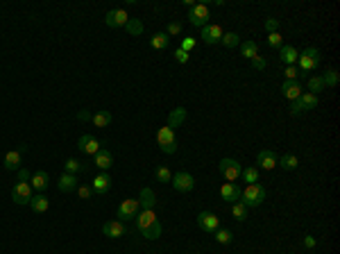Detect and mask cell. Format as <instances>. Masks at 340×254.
<instances>
[{"instance_id":"1","label":"cell","mask_w":340,"mask_h":254,"mask_svg":"<svg viewBox=\"0 0 340 254\" xmlns=\"http://www.w3.org/2000/svg\"><path fill=\"white\" fill-rule=\"evenodd\" d=\"M265 189L261 186V184H247L243 189V193H241V202H243L247 209H252V206H261L265 200Z\"/></svg>"},{"instance_id":"2","label":"cell","mask_w":340,"mask_h":254,"mask_svg":"<svg viewBox=\"0 0 340 254\" xmlns=\"http://www.w3.org/2000/svg\"><path fill=\"white\" fill-rule=\"evenodd\" d=\"M320 62H322L320 50L318 48H306L304 52H299V57H297L299 73H302V75H306L308 71H315V68L320 66Z\"/></svg>"},{"instance_id":"3","label":"cell","mask_w":340,"mask_h":254,"mask_svg":"<svg viewBox=\"0 0 340 254\" xmlns=\"http://www.w3.org/2000/svg\"><path fill=\"white\" fill-rule=\"evenodd\" d=\"M209 18H211V12H209V7L204 2H195L193 7L188 9V21H191L193 28L202 30L204 25H209Z\"/></svg>"},{"instance_id":"4","label":"cell","mask_w":340,"mask_h":254,"mask_svg":"<svg viewBox=\"0 0 340 254\" xmlns=\"http://www.w3.org/2000/svg\"><path fill=\"white\" fill-rule=\"evenodd\" d=\"M218 170H220V175L227 179V182H236L238 177H241V173H243V166H241V161H236V159H220V163H218Z\"/></svg>"},{"instance_id":"5","label":"cell","mask_w":340,"mask_h":254,"mask_svg":"<svg viewBox=\"0 0 340 254\" xmlns=\"http://www.w3.org/2000/svg\"><path fill=\"white\" fill-rule=\"evenodd\" d=\"M157 143H159L161 152H166V155H173L175 150H177V139H175V129L170 127H161L159 132H157Z\"/></svg>"},{"instance_id":"6","label":"cell","mask_w":340,"mask_h":254,"mask_svg":"<svg viewBox=\"0 0 340 254\" xmlns=\"http://www.w3.org/2000/svg\"><path fill=\"white\" fill-rule=\"evenodd\" d=\"M139 211H141L139 198H127V200H123L120 206H118V220H120V222H125V220H134Z\"/></svg>"},{"instance_id":"7","label":"cell","mask_w":340,"mask_h":254,"mask_svg":"<svg viewBox=\"0 0 340 254\" xmlns=\"http://www.w3.org/2000/svg\"><path fill=\"white\" fill-rule=\"evenodd\" d=\"M32 195H34V190H32L30 182H18L12 189V200H14L16 205H30Z\"/></svg>"},{"instance_id":"8","label":"cell","mask_w":340,"mask_h":254,"mask_svg":"<svg viewBox=\"0 0 340 254\" xmlns=\"http://www.w3.org/2000/svg\"><path fill=\"white\" fill-rule=\"evenodd\" d=\"M104 143H100L96 139V136H91V134H84L80 136V141H77V148H80V152H84V155H89V157H96L100 150H102Z\"/></svg>"},{"instance_id":"9","label":"cell","mask_w":340,"mask_h":254,"mask_svg":"<svg viewBox=\"0 0 340 254\" xmlns=\"http://www.w3.org/2000/svg\"><path fill=\"white\" fill-rule=\"evenodd\" d=\"M197 227H200L202 232L213 234L215 229L220 227V218L211 211H200V216H197Z\"/></svg>"},{"instance_id":"10","label":"cell","mask_w":340,"mask_h":254,"mask_svg":"<svg viewBox=\"0 0 340 254\" xmlns=\"http://www.w3.org/2000/svg\"><path fill=\"white\" fill-rule=\"evenodd\" d=\"M170 184H173L175 190H179V193H188V190H193L195 179H193L191 173H177V175H173Z\"/></svg>"},{"instance_id":"11","label":"cell","mask_w":340,"mask_h":254,"mask_svg":"<svg viewBox=\"0 0 340 254\" xmlns=\"http://www.w3.org/2000/svg\"><path fill=\"white\" fill-rule=\"evenodd\" d=\"M241 193H243V189L241 186H236L234 182H225L220 186V195L225 202H229V205H234V202H238L241 200Z\"/></svg>"},{"instance_id":"12","label":"cell","mask_w":340,"mask_h":254,"mask_svg":"<svg viewBox=\"0 0 340 254\" xmlns=\"http://www.w3.org/2000/svg\"><path fill=\"white\" fill-rule=\"evenodd\" d=\"M222 34H225V32H222V28L220 25H211V23H209V25H204V28L200 30V36H202V41L204 43H209V46H213V43H218L222 39Z\"/></svg>"},{"instance_id":"13","label":"cell","mask_w":340,"mask_h":254,"mask_svg":"<svg viewBox=\"0 0 340 254\" xmlns=\"http://www.w3.org/2000/svg\"><path fill=\"white\" fill-rule=\"evenodd\" d=\"M127 21H130V16H127L125 9H109L107 18H104V23L109 28H123V25H127Z\"/></svg>"},{"instance_id":"14","label":"cell","mask_w":340,"mask_h":254,"mask_svg":"<svg viewBox=\"0 0 340 254\" xmlns=\"http://www.w3.org/2000/svg\"><path fill=\"white\" fill-rule=\"evenodd\" d=\"M91 189H93V193L96 195H107L111 189V177L109 173H100V175H96V179H93V184H91Z\"/></svg>"},{"instance_id":"15","label":"cell","mask_w":340,"mask_h":254,"mask_svg":"<svg viewBox=\"0 0 340 254\" xmlns=\"http://www.w3.org/2000/svg\"><path fill=\"white\" fill-rule=\"evenodd\" d=\"M102 232H104V236H109V238H120V236H125L127 227H125V222H120V220H109V222L102 225Z\"/></svg>"},{"instance_id":"16","label":"cell","mask_w":340,"mask_h":254,"mask_svg":"<svg viewBox=\"0 0 340 254\" xmlns=\"http://www.w3.org/2000/svg\"><path fill=\"white\" fill-rule=\"evenodd\" d=\"M277 161H279V157L272 152V150H259V155H257V163L261 166L263 170H272V168H277Z\"/></svg>"},{"instance_id":"17","label":"cell","mask_w":340,"mask_h":254,"mask_svg":"<svg viewBox=\"0 0 340 254\" xmlns=\"http://www.w3.org/2000/svg\"><path fill=\"white\" fill-rule=\"evenodd\" d=\"M30 186H32V190L41 193V190H46L50 186V175L46 170H36L34 175L30 177Z\"/></svg>"},{"instance_id":"18","label":"cell","mask_w":340,"mask_h":254,"mask_svg":"<svg viewBox=\"0 0 340 254\" xmlns=\"http://www.w3.org/2000/svg\"><path fill=\"white\" fill-rule=\"evenodd\" d=\"M25 152V145H21L18 150H12V152H7L5 155V159H2V166L7 170H21V155Z\"/></svg>"},{"instance_id":"19","label":"cell","mask_w":340,"mask_h":254,"mask_svg":"<svg viewBox=\"0 0 340 254\" xmlns=\"http://www.w3.org/2000/svg\"><path fill=\"white\" fill-rule=\"evenodd\" d=\"M281 93H284V98H288L292 102V100H297L304 91H302V84H299L297 79H286L284 84H281Z\"/></svg>"},{"instance_id":"20","label":"cell","mask_w":340,"mask_h":254,"mask_svg":"<svg viewBox=\"0 0 340 254\" xmlns=\"http://www.w3.org/2000/svg\"><path fill=\"white\" fill-rule=\"evenodd\" d=\"M93 163H96V166L102 170V173H107V170L113 166V155L109 152V148H104V145H102V150H100V152L93 157Z\"/></svg>"},{"instance_id":"21","label":"cell","mask_w":340,"mask_h":254,"mask_svg":"<svg viewBox=\"0 0 340 254\" xmlns=\"http://www.w3.org/2000/svg\"><path fill=\"white\" fill-rule=\"evenodd\" d=\"M136 227H139V232H143V229H147V227L152 225V222H157V213H154V209H143V211L136 213Z\"/></svg>"},{"instance_id":"22","label":"cell","mask_w":340,"mask_h":254,"mask_svg":"<svg viewBox=\"0 0 340 254\" xmlns=\"http://www.w3.org/2000/svg\"><path fill=\"white\" fill-rule=\"evenodd\" d=\"M57 186H59V190H64V193H73V190H77V177L70 175V173H64L62 177H59V182H57Z\"/></svg>"},{"instance_id":"23","label":"cell","mask_w":340,"mask_h":254,"mask_svg":"<svg viewBox=\"0 0 340 254\" xmlns=\"http://www.w3.org/2000/svg\"><path fill=\"white\" fill-rule=\"evenodd\" d=\"M188 111L184 109V107H177V109H173V111L168 113V127L170 129H175V127H181V123L186 120Z\"/></svg>"},{"instance_id":"24","label":"cell","mask_w":340,"mask_h":254,"mask_svg":"<svg viewBox=\"0 0 340 254\" xmlns=\"http://www.w3.org/2000/svg\"><path fill=\"white\" fill-rule=\"evenodd\" d=\"M297 57H299V52L292 48V46H281V48H279V59H281L286 66H295Z\"/></svg>"},{"instance_id":"25","label":"cell","mask_w":340,"mask_h":254,"mask_svg":"<svg viewBox=\"0 0 340 254\" xmlns=\"http://www.w3.org/2000/svg\"><path fill=\"white\" fill-rule=\"evenodd\" d=\"M139 205L143 206V209H154V205H157V195H154L152 189H141L139 193Z\"/></svg>"},{"instance_id":"26","label":"cell","mask_w":340,"mask_h":254,"mask_svg":"<svg viewBox=\"0 0 340 254\" xmlns=\"http://www.w3.org/2000/svg\"><path fill=\"white\" fill-rule=\"evenodd\" d=\"M30 206H32L34 213H46L50 206V200L46 198V195H41V193H36V195H32V200H30Z\"/></svg>"},{"instance_id":"27","label":"cell","mask_w":340,"mask_h":254,"mask_svg":"<svg viewBox=\"0 0 340 254\" xmlns=\"http://www.w3.org/2000/svg\"><path fill=\"white\" fill-rule=\"evenodd\" d=\"M111 120H113V116H111L107 109H102V111H97L91 116V123H93V127H109Z\"/></svg>"},{"instance_id":"28","label":"cell","mask_w":340,"mask_h":254,"mask_svg":"<svg viewBox=\"0 0 340 254\" xmlns=\"http://www.w3.org/2000/svg\"><path fill=\"white\" fill-rule=\"evenodd\" d=\"M241 55H243L245 59H254V57L259 55V43L254 41V39L243 41V43H241Z\"/></svg>"},{"instance_id":"29","label":"cell","mask_w":340,"mask_h":254,"mask_svg":"<svg viewBox=\"0 0 340 254\" xmlns=\"http://www.w3.org/2000/svg\"><path fill=\"white\" fill-rule=\"evenodd\" d=\"M168 43H170V36H168L166 32H157V34L150 39V46H152L154 50H166Z\"/></svg>"},{"instance_id":"30","label":"cell","mask_w":340,"mask_h":254,"mask_svg":"<svg viewBox=\"0 0 340 254\" xmlns=\"http://www.w3.org/2000/svg\"><path fill=\"white\" fill-rule=\"evenodd\" d=\"M213 238L215 243H220V245H229L231 240H234V234L229 232V229H222V227H218L213 232Z\"/></svg>"},{"instance_id":"31","label":"cell","mask_w":340,"mask_h":254,"mask_svg":"<svg viewBox=\"0 0 340 254\" xmlns=\"http://www.w3.org/2000/svg\"><path fill=\"white\" fill-rule=\"evenodd\" d=\"M277 166H279V168H284V170H295L299 166V159L295 155H284L277 161Z\"/></svg>"},{"instance_id":"32","label":"cell","mask_w":340,"mask_h":254,"mask_svg":"<svg viewBox=\"0 0 340 254\" xmlns=\"http://www.w3.org/2000/svg\"><path fill=\"white\" fill-rule=\"evenodd\" d=\"M247 211H250V209H247V206H245L241 200L231 205V216H234L236 220H241V222H243V220H247Z\"/></svg>"},{"instance_id":"33","label":"cell","mask_w":340,"mask_h":254,"mask_svg":"<svg viewBox=\"0 0 340 254\" xmlns=\"http://www.w3.org/2000/svg\"><path fill=\"white\" fill-rule=\"evenodd\" d=\"M161 232H163V229H161V222L157 220V222H152V225L147 227V229H143L141 234H143V236H146L147 240H157V238L161 236Z\"/></svg>"},{"instance_id":"34","label":"cell","mask_w":340,"mask_h":254,"mask_svg":"<svg viewBox=\"0 0 340 254\" xmlns=\"http://www.w3.org/2000/svg\"><path fill=\"white\" fill-rule=\"evenodd\" d=\"M299 102H302V107H304V111H308V109H315L318 107V95H313V93H302L299 95Z\"/></svg>"},{"instance_id":"35","label":"cell","mask_w":340,"mask_h":254,"mask_svg":"<svg viewBox=\"0 0 340 254\" xmlns=\"http://www.w3.org/2000/svg\"><path fill=\"white\" fill-rule=\"evenodd\" d=\"M80 170H86V166H84L82 161H77V159H66V163H64V173L77 175Z\"/></svg>"},{"instance_id":"36","label":"cell","mask_w":340,"mask_h":254,"mask_svg":"<svg viewBox=\"0 0 340 254\" xmlns=\"http://www.w3.org/2000/svg\"><path fill=\"white\" fill-rule=\"evenodd\" d=\"M125 28H127V34L130 36H141L143 34V23H141L139 18H130Z\"/></svg>"},{"instance_id":"37","label":"cell","mask_w":340,"mask_h":254,"mask_svg":"<svg viewBox=\"0 0 340 254\" xmlns=\"http://www.w3.org/2000/svg\"><path fill=\"white\" fill-rule=\"evenodd\" d=\"M326 86L324 82H322V78L320 75H313V78H308V93H313V95H318L320 91H324Z\"/></svg>"},{"instance_id":"38","label":"cell","mask_w":340,"mask_h":254,"mask_svg":"<svg viewBox=\"0 0 340 254\" xmlns=\"http://www.w3.org/2000/svg\"><path fill=\"white\" fill-rule=\"evenodd\" d=\"M220 43L225 48H236V46H241V36H238L236 32H227V34H222Z\"/></svg>"},{"instance_id":"39","label":"cell","mask_w":340,"mask_h":254,"mask_svg":"<svg viewBox=\"0 0 340 254\" xmlns=\"http://www.w3.org/2000/svg\"><path fill=\"white\" fill-rule=\"evenodd\" d=\"M241 177H243L247 184H257L259 182V168L257 166H247V168H243Z\"/></svg>"},{"instance_id":"40","label":"cell","mask_w":340,"mask_h":254,"mask_svg":"<svg viewBox=\"0 0 340 254\" xmlns=\"http://www.w3.org/2000/svg\"><path fill=\"white\" fill-rule=\"evenodd\" d=\"M320 78H322L324 86H338L340 75H338V71H336V68H329V71H326L324 75H320Z\"/></svg>"},{"instance_id":"41","label":"cell","mask_w":340,"mask_h":254,"mask_svg":"<svg viewBox=\"0 0 340 254\" xmlns=\"http://www.w3.org/2000/svg\"><path fill=\"white\" fill-rule=\"evenodd\" d=\"M154 177H157V182H161V184H168L170 179H173V173L166 168V166H159V168L154 170Z\"/></svg>"},{"instance_id":"42","label":"cell","mask_w":340,"mask_h":254,"mask_svg":"<svg viewBox=\"0 0 340 254\" xmlns=\"http://www.w3.org/2000/svg\"><path fill=\"white\" fill-rule=\"evenodd\" d=\"M268 46H270V48H281V46H284V43H281V34H279V32L268 34Z\"/></svg>"},{"instance_id":"43","label":"cell","mask_w":340,"mask_h":254,"mask_svg":"<svg viewBox=\"0 0 340 254\" xmlns=\"http://www.w3.org/2000/svg\"><path fill=\"white\" fill-rule=\"evenodd\" d=\"M188 59H191V52H186V50H181V48L175 50V62L177 64H186Z\"/></svg>"},{"instance_id":"44","label":"cell","mask_w":340,"mask_h":254,"mask_svg":"<svg viewBox=\"0 0 340 254\" xmlns=\"http://www.w3.org/2000/svg\"><path fill=\"white\" fill-rule=\"evenodd\" d=\"M168 36H177V34H181V23L179 21H173V23H168V32H166Z\"/></svg>"},{"instance_id":"45","label":"cell","mask_w":340,"mask_h":254,"mask_svg":"<svg viewBox=\"0 0 340 254\" xmlns=\"http://www.w3.org/2000/svg\"><path fill=\"white\" fill-rule=\"evenodd\" d=\"M265 66H268V62H265L261 55H257L252 59V68H254V71H265Z\"/></svg>"},{"instance_id":"46","label":"cell","mask_w":340,"mask_h":254,"mask_svg":"<svg viewBox=\"0 0 340 254\" xmlns=\"http://www.w3.org/2000/svg\"><path fill=\"white\" fill-rule=\"evenodd\" d=\"M302 113H304V107H302L299 98L292 100V102H291V116H302Z\"/></svg>"},{"instance_id":"47","label":"cell","mask_w":340,"mask_h":254,"mask_svg":"<svg viewBox=\"0 0 340 254\" xmlns=\"http://www.w3.org/2000/svg\"><path fill=\"white\" fill-rule=\"evenodd\" d=\"M181 50H186V52H191V50L195 48V39L193 36H184V39H181V46H179Z\"/></svg>"},{"instance_id":"48","label":"cell","mask_w":340,"mask_h":254,"mask_svg":"<svg viewBox=\"0 0 340 254\" xmlns=\"http://www.w3.org/2000/svg\"><path fill=\"white\" fill-rule=\"evenodd\" d=\"M91 193H93V189H91V186H77V195H80V198L82 200H89L91 198Z\"/></svg>"},{"instance_id":"49","label":"cell","mask_w":340,"mask_h":254,"mask_svg":"<svg viewBox=\"0 0 340 254\" xmlns=\"http://www.w3.org/2000/svg\"><path fill=\"white\" fill-rule=\"evenodd\" d=\"M284 75H286V79H297L299 78V68H295V66H286Z\"/></svg>"},{"instance_id":"50","label":"cell","mask_w":340,"mask_h":254,"mask_svg":"<svg viewBox=\"0 0 340 254\" xmlns=\"http://www.w3.org/2000/svg\"><path fill=\"white\" fill-rule=\"evenodd\" d=\"M265 30H268V34L277 32V30H279V21H277V18H268V21H265Z\"/></svg>"},{"instance_id":"51","label":"cell","mask_w":340,"mask_h":254,"mask_svg":"<svg viewBox=\"0 0 340 254\" xmlns=\"http://www.w3.org/2000/svg\"><path fill=\"white\" fill-rule=\"evenodd\" d=\"M318 245V240L313 238V236H304V247H308V250H313V247Z\"/></svg>"},{"instance_id":"52","label":"cell","mask_w":340,"mask_h":254,"mask_svg":"<svg viewBox=\"0 0 340 254\" xmlns=\"http://www.w3.org/2000/svg\"><path fill=\"white\" fill-rule=\"evenodd\" d=\"M30 177H32V175H30V173H28L25 168L18 170V179H21V182H30Z\"/></svg>"},{"instance_id":"53","label":"cell","mask_w":340,"mask_h":254,"mask_svg":"<svg viewBox=\"0 0 340 254\" xmlns=\"http://www.w3.org/2000/svg\"><path fill=\"white\" fill-rule=\"evenodd\" d=\"M77 118H80V120H91V113L89 111H80V113H77Z\"/></svg>"}]
</instances>
